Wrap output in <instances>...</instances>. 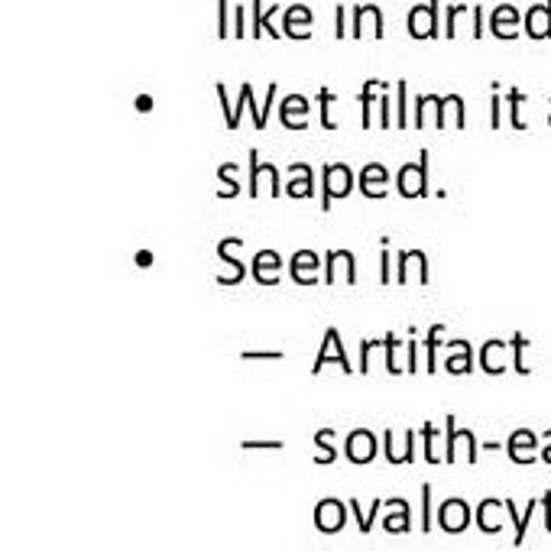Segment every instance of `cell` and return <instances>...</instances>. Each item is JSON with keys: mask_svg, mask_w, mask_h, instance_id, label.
I'll return each mask as SVG.
<instances>
[{"mask_svg": "<svg viewBox=\"0 0 551 551\" xmlns=\"http://www.w3.org/2000/svg\"><path fill=\"white\" fill-rule=\"evenodd\" d=\"M218 179L224 182V189H218V198H237L240 185H237V162H224L218 169Z\"/></svg>", "mask_w": 551, "mask_h": 551, "instance_id": "cell-38", "label": "cell"}, {"mask_svg": "<svg viewBox=\"0 0 551 551\" xmlns=\"http://www.w3.org/2000/svg\"><path fill=\"white\" fill-rule=\"evenodd\" d=\"M214 95H218V101H221V111H224V124H228V130H237V117H234V105H230L224 81L214 85Z\"/></svg>", "mask_w": 551, "mask_h": 551, "instance_id": "cell-45", "label": "cell"}, {"mask_svg": "<svg viewBox=\"0 0 551 551\" xmlns=\"http://www.w3.org/2000/svg\"><path fill=\"white\" fill-rule=\"evenodd\" d=\"M509 361H513V347L506 341H486L484 347H480V370H484L486 376L506 373Z\"/></svg>", "mask_w": 551, "mask_h": 551, "instance_id": "cell-20", "label": "cell"}, {"mask_svg": "<svg viewBox=\"0 0 551 551\" xmlns=\"http://www.w3.org/2000/svg\"><path fill=\"white\" fill-rule=\"evenodd\" d=\"M431 525H435V519H431V484H422V532H431Z\"/></svg>", "mask_w": 551, "mask_h": 551, "instance_id": "cell-47", "label": "cell"}, {"mask_svg": "<svg viewBox=\"0 0 551 551\" xmlns=\"http://www.w3.org/2000/svg\"><path fill=\"white\" fill-rule=\"evenodd\" d=\"M237 250H244V240H240V237H224L218 244L221 263H228V273L218 276L221 285H240V283H244V276H247V263L237 257Z\"/></svg>", "mask_w": 551, "mask_h": 551, "instance_id": "cell-13", "label": "cell"}, {"mask_svg": "<svg viewBox=\"0 0 551 551\" xmlns=\"http://www.w3.org/2000/svg\"><path fill=\"white\" fill-rule=\"evenodd\" d=\"M285 195L295 201L312 198L314 195V169L308 162H292L289 166V182H285Z\"/></svg>", "mask_w": 551, "mask_h": 551, "instance_id": "cell-22", "label": "cell"}, {"mask_svg": "<svg viewBox=\"0 0 551 551\" xmlns=\"http://www.w3.org/2000/svg\"><path fill=\"white\" fill-rule=\"evenodd\" d=\"M445 461L447 464H454L464 457L467 464H477L480 461V445H477V435L470 428H457L454 415L445 418Z\"/></svg>", "mask_w": 551, "mask_h": 551, "instance_id": "cell-2", "label": "cell"}, {"mask_svg": "<svg viewBox=\"0 0 551 551\" xmlns=\"http://www.w3.org/2000/svg\"><path fill=\"white\" fill-rule=\"evenodd\" d=\"M344 454L347 461L357 467H367L376 457V435H373L370 428H353L347 441H344Z\"/></svg>", "mask_w": 551, "mask_h": 551, "instance_id": "cell-16", "label": "cell"}, {"mask_svg": "<svg viewBox=\"0 0 551 551\" xmlns=\"http://www.w3.org/2000/svg\"><path fill=\"white\" fill-rule=\"evenodd\" d=\"M338 279L357 285V260H353L351 250H328L324 253V283L334 285Z\"/></svg>", "mask_w": 551, "mask_h": 551, "instance_id": "cell-14", "label": "cell"}, {"mask_svg": "<svg viewBox=\"0 0 551 551\" xmlns=\"http://www.w3.org/2000/svg\"><path fill=\"white\" fill-rule=\"evenodd\" d=\"M474 7H467V4H451V7L445 10V39H457V23H461V17H467Z\"/></svg>", "mask_w": 551, "mask_h": 551, "instance_id": "cell-41", "label": "cell"}, {"mask_svg": "<svg viewBox=\"0 0 551 551\" xmlns=\"http://www.w3.org/2000/svg\"><path fill=\"white\" fill-rule=\"evenodd\" d=\"M383 344L386 341H361V363H357V373H370V357H373V351H380Z\"/></svg>", "mask_w": 551, "mask_h": 551, "instance_id": "cell-48", "label": "cell"}, {"mask_svg": "<svg viewBox=\"0 0 551 551\" xmlns=\"http://www.w3.org/2000/svg\"><path fill=\"white\" fill-rule=\"evenodd\" d=\"M331 428H322V431H314V447H318V454H314V464H334L338 461V451L331 445Z\"/></svg>", "mask_w": 551, "mask_h": 551, "instance_id": "cell-37", "label": "cell"}, {"mask_svg": "<svg viewBox=\"0 0 551 551\" xmlns=\"http://www.w3.org/2000/svg\"><path fill=\"white\" fill-rule=\"evenodd\" d=\"M474 39H484V0H474V29H470Z\"/></svg>", "mask_w": 551, "mask_h": 551, "instance_id": "cell-57", "label": "cell"}, {"mask_svg": "<svg viewBox=\"0 0 551 551\" xmlns=\"http://www.w3.org/2000/svg\"><path fill=\"white\" fill-rule=\"evenodd\" d=\"M383 351H386V373H392V376H400L402 370H406V363H402V341L396 338V334H386L383 338Z\"/></svg>", "mask_w": 551, "mask_h": 551, "instance_id": "cell-35", "label": "cell"}, {"mask_svg": "<svg viewBox=\"0 0 551 551\" xmlns=\"http://www.w3.org/2000/svg\"><path fill=\"white\" fill-rule=\"evenodd\" d=\"M386 88V81H367L363 85V91H361V107H363V120H361V127L363 130H370L373 127V105H376V91H383Z\"/></svg>", "mask_w": 551, "mask_h": 551, "instance_id": "cell-34", "label": "cell"}, {"mask_svg": "<svg viewBox=\"0 0 551 551\" xmlns=\"http://www.w3.org/2000/svg\"><path fill=\"white\" fill-rule=\"evenodd\" d=\"M380 127L383 130L396 127V111H392V97L390 95H380Z\"/></svg>", "mask_w": 551, "mask_h": 551, "instance_id": "cell-50", "label": "cell"}, {"mask_svg": "<svg viewBox=\"0 0 551 551\" xmlns=\"http://www.w3.org/2000/svg\"><path fill=\"white\" fill-rule=\"evenodd\" d=\"M490 127L493 130L503 127V95H493V101H490Z\"/></svg>", "mask_w": 551, "mask_h": 551, "instance_id": "cell-55", "label": "cell"}, {"mask_svg": "<svg viewBox=\"0 0 551 551\" xmlns=\"http://www.w3.org/2000/svg\"><path fill=\"white\" fill-rule=\"evenodd\" d=\"M250 7H253V27H250V36H253V39L273 36V43H276V39H283V29L276 27L273 17L279 13V10H285V7L273 4V7L267 10V7H263V0H250Z\"/></svg>", "mask_w": 551, "mask_h": 551, "instance_id": "cell-27", "label": "cell"}, {"mask_svg": "<svg viewBox=\"0 0 551 551\" xmlns=\"http://www.w3.org/2000/svg\"><path fill=\"white\" fill-rule=\"evenodd\" d=\"M418 435H422V457H425L428 464H438L441 457H438V431H435V425L431 422H425V425L418 428Z\"/></svg>", "mask_w": 551, "mask_h": 551, "instance_id": "cell-39", "label": "cell"}, {"mask_svg": "<svg viewBox=\"0 0 551 551\" xmlns=\"http://www.w3.org/2000/svg\"><path fill=\"white\" fill-rule=\"evenodd\" d=\"M324 363H338L344 373H353V363H351V357L344 353V344H341L338 328H328V331H324V341H322V347H318V357H314V363H312L314 376L324 370Z\"/></svg>", "mask_w": 551, "mask_h": 551, "instance_id": "cell-9", "label": "cell"}, {"mask_svg": "<svg viewBox=\"0 0 551 551\" xmlns=\"http://www.w3.org/2000/svg\"><path fill=\"white\" fill-rule=\"evenodd\" d=\"M234 10H230V0H218V39H228L234 36V17H230Z\"/></svg>", "mask_w": 551, "mask_h": 551, "instance_id": "cell-44", "label": "cell"}, {"mask_svg": "<svg viewBox=\"0 0 551 551\" xmlns=\"http://www.w3.org/2000/svg\"><path fill=\"white\" fill-rule=\"evenodd\" d=\"M386 506H390V513H386V519H383V529L392 535H409L412 532V503L406 500V496H390L386 500Z\"/></svg>", "mask_w": 551, "mask_h": 551, "instance_id": "cell-25", "label": "cell"}, {"mask_svg": "<svg viewBox=\"0 0 551 551\" xmlns=\"http://www.w3.org/2000/svg\"><path fill=\"white\" fill-rule=\"evenodd\" d=\"M447 357H445V370L451 376H467L474 373V347L470 341H447Z\"/></svg>", "mask_w": 551, "mask_h": 551, "instance_id": "cell-28", "label": "cell"}, {"mask_svg": "<svg viewBox=\"0 0 551 551\" xmlns=\"http://www.w3.org/2000/svg\"><path fill=\"white\" fill-rule=\"evenodd\" d=\"M240 447L244 451H283L285 441H253V438H247V441H240Z\"/></svg>", "mask_w": 551, "mask_h": 551, "instance_id": "cell-53", "label": "cell"}, {"mask_svg": "<svg viewBox=\"0 0 551 551\" xmlns=\"http://www.w3.org/2000/svg\"><path fill=\"white\" fill-rule=\"evenodd\" d=\"M392 95H396V130H406L412 124L409 120V85H406V78H400L396 85H392Z\"/></svg>", "mask_w": 551, "mask_h": 551, "instance_id": "cell-33", "label": "cell"}, {"mask_svg": "<svg viewBox=\"0 0 551 551\" xmlns=\"http://www.w3.org/2000/svg\"><path fill=\"white\" fill-rule=\"evenodd\" d=\"M234 39L247 36V0H234Z\"/></svg>", "mask_w": 551, "mask_h": 551, "instance_id": "cell-46", "label": "cell"}, {"mask_svg": "<svg viewBox=\"0 0 551 551\" xmlns=\"http://www.w3.org/2000/svg\"><path fill=\"white\" fill-rule=\"evenodd\" d=\"M542 509H545V529L551 532V490L542 493Z\"/></svg>", "mask_w": 551, "mask_h": 551, "instance_id": "cell-59", "label": "cell"}, {"mask_svg": "<svg viewBox=\"0 0 551 551\" xmlns=\"http://www.w3.org/2000/svg\"><path fill=\"white\" fill-rule=\"evenodd\" d=\"M506 101H509V124H513L516 130H525V120H523V114H519V107H523L525 95L519 91V88H513V91L506 95Z\"/></svg>", "mask_w": 551, "mask_h": 551, "instance_id": "cell-43", "label": "cell"}, {"mask_svg": "<svg viewBox=\"0 0 551 551\" xmlns=\"http://www.w3.org/2000/svg\"><path fill=\"white\" fill-rule=\"evenodd\" d=\"M279 269H283V257L279 250H260L253 263H250V276L260 285H279Z\"/></svg>", "mask_w": 551, "mask_h": 551, "instance_id": "cell-26", "label": "cell"}, {"mask_svg": "<svg viewBox=\"0 0 551 551\" xmlns=\"http://www.w3.org/2000/svg\"><path fill=\"white\" fill-rule=\"evenodd\" d=\"M383 7L376 4H353V27L351 36L353 39H383Z\"/></svg>", "mask_w": 551, "mask_h": 551, "instance_id": "cell-8", "label": "cell"}, {"mask_svg": "<svg viewBox=\"0 0 551 551\" xmlns=\"http://www.w3.org/2000/svg\"><path fill=\"white\" fill-rule=\"evenodd\" d=\"M357 189L363 191V198H386V191H390V169L383 166V162H367L357 175Z\"/></svg>", "mask_w": 551, "mask_h": 551, "instance_id": "cell-18", "label": "cell"}, {"mask_svg": "<svg viewBox=\"0 0 551 551\" xmlns=\"http://www.w3.org/2000/svg\"><path fill=\"white\" fill-rule=\"evenodd\" d=\"M470 519H474V509H470V503L461 500V496L445 500L441 509H438V525H441V532H447V535H461L467 525H470Z\"/></svg>", "mask_w": 551, "mask_h": 551, "instance_id": "cell-10", "label": "cell"}, {"mask_svg": "<svg viewBox=\"0 0 551 551\" xmlns=\"http://www.w3.org/2000/svg\"><path fill=\"white\" fill-rule=\"evenodd\" d=\"M506 454L513 464H535V461H542V451H539V435L529 431V428H516L513 435L506 438Z\"/></svg>", "mask_w": 551, "mask_h": 551, "instance_id": "cell-11", "label": "cell"}, {"mask_svg": "<svg viewBox=\"0 0 551 551\" xmlns=\"http://www.w3.org/2000/svg\"><path fill=\"white\" fill-rule=\"evenodd\" d=\"M418 357H422L418 341L415 338H409V344H406V373H418Z\"/></svg>", "mask_w": 551, "mask_h": 551, "instance_id": "cell-54", "label": "cell"}, {"mask_svg": "<svg viewBox=\"0 0 551 551\" xmlns=\"http://www.w3.org/2000/svg\"><path fill=\"white\" fill-rule=\"evenodd\" d=\"M380 283L383 285L396 283V267H392V253H390V250H380Z\"/></svg>", "mask_w": 551, "mask_h": 551, "instance_id": "cell-49", "label": "cell"}, {"mask_svg": "<svg viewBox=\"0 0 551 551\" xmlns=\"http://www.w3.org/2000/svg\"><path fill=\"white\" fill-rule=\"evenodd\" d=\"M548 124H551V114H548Z\"/></svg>", "mask_w": 551, "mask_h": 551, "instance_id": "cell-63", "label": "cell"}, {"mask_svg": "<svg viewBox=\"0 0 551 551\" xmlns=\"http://www.w3.org/2000/svg\"><path fill=\"white\" fill-rule=\"evenodd\" d=\"M134 263H136V267H152V253H150V250H140V253L134 257Z\"/></svg>", "mask_w": 551, "mask_h": 551, "instance_id": "cell-60", "label": "cell"}, {"mask_svg": "<svg viewBox=\"0 0 551 551\" xmlns=\"http://www.w3.org/2000/svg\"><path fill=\"white\" fill-rule=\"evenodd\" d=\"M545 461V464H551V428L545 431V447H542V454H539Z\"/></svg>", "mask_w": 551, "mask_h": 551, "instance_id": "cell-61", "label": "cell"}, {"mask_svg": "<svg viewBox=\"0 0 551 551\" xmlns=\"http://www.w3.org/2000/svg\"><path fill=\"white\" fill-rule=\"evenodd\" d=\"M445 344V324H431L428 328V341H425V357H428V376L438 370V347Z\"/></svg>", "mask_w": 551, "mask_h": 551, "instance_id": "cell-36", "label": "cell"}, {"mask_svg": "<svg viewBox=\"0 0 551 551\" xmlns=\"http://www.w3.org/2000/svg\"><path fill=\"white\" fill-rule=\"evenodd\" d=\"M334 36L347 39V7H344V0H338V7H334Z\"/></svg>", "mask_w": 551, "mask_h": 551, "instance_id": "cell-52", "label": "cell"}, {"mask_svg": "<svg viewBox=\"0 0 551 551\" xmlns=\"http://www.w3.org/2000/svg\"><path fill=\"white\" fill-rule=\"evenodd\" d=\"M136 111H152V97L150 95H140V97H136Z\"/></svg>", "mask_w": 551, "mask_h": 551, "instance_id": "cell-62", "label": "cell"}, {"mask_svg": "<svg viewBox=\"0 0 551 551\" xmlns=\"http://www.w3.org/2000/svg\"><path fill=\"white\" fill-rule=\"evenodd\" d=\"M308 97L305 95H289L283 97V105H279V120H283L285 130H305L308 127Z\"/></svg>", "mask_w": 551, "mask_h": 551, "instance_id": "cell-23", "label": "cell"}, {"mask_svg": "<svg viewBox=\"0 0 551 551\" xmlns=\"http://www.w3.org/2000/svg\"><path fill=\"white\" fill-rule=\"evenodd\" d=\"M276 91H279V85H276V81H269V88H267V101L260 105V127H257V130H267V120H269V111H273V97H276Z\"/></svg>", "mask_w": 551, "mask_h": 551, "instance_id": "cell-51", "label": "cell"}, {"mask_svg": "<svg viewBox=\"0 0 551 551\" xmlns=\"http://www.w3.org/2000/svg\"><path fill=\"white\" fill-rule=\"evenodd\" d=\"M250 179H247V191H250V198H263V191H267L269 198H276L279 195V169H276L273 162H260V152L257 146L250 150Z\"/></svg>", "mask_w": 551, "mask_h": 551, "instance_id": "cell-4", "label": "cell"}, {"mask_svg": "<svg viewBox=\"0 0 551 551\" xmlns=\"http://www.w3.org/2000/svg\"><path fill=\"white\" fill-rule=\"evenodd\" d=\"M438 120H441V97L438 95H422L415 105V117H412V127L425 130L428 124L438 130Z\"/></svg>", "mask_w": 551, "mask_h": 551, "instance_id": "cell-30", "label": "cell"}, {"mask_svg": "<svg viewBox=\"0 0 551 551\" xmlns=\"http://www.w3.org/2000/svg\"><path fill=\"white\" fill-rule=\"evenodd\" d=\"M454 124V130H464V97L461 95H445L441 97V120H438V130Z\"/></svg>", "mask_w": 551, "mask_h": 551, "instance_id": "cell-31", "label": "cell"}, {"mask_svg": "<svg viewBox=\"0 0 551 551\" xmlns=\"http://www.w3.org/2000/svg\"><path fill=\"white\" fill-rule=\"evenodd\" d=\"M509 347H513V370L519 373V376H529V363H525V347H529V341H525L523 334H513V341H509Z\"/></svg>", "mask_w": 551, "mask_h": 551, "instance_id": "cell-42", "label": "cell"}, {"mask_svg": "<svg viewBox=\"0 0 551 551\" xmlns=\"http://www.w3.org/2000/svg\"><path fill=\"white\" fill-rule=\"evenodd\" d=\"M396 283L400 285H428V257L425 250H400L396 253Z\"/></svg>", "mask_w": 551, "mask_h": 551, "instance_id": "cell-7", "label": "cell"}, {"mask_svg": "<svg viewBox=\"0 0 551 551\" xmlns=\"http://www.w3.org/2000/svg\"><path fill=\"white\" fill-rule=\"evenodd\" d=\"M503 516H506V500H496V496L480 500V506L474 509L477 525H480V532H486V535H496L503 529Z\"/></svg>", "mask_w": 551, "mask_h": 551, "instance_id": "cell-24", "label": "cell"}, {"mask_svg": "<svg viewBox=\"0 0 551 551\" xmlns=\"http://www.w3.org/2000/svg\"><path fill=\"white\" fill-rule=\"evenodd\" d=\"M247 107H250V114H253V127H260V105H257V95H253V85H250Z\"/></svg>", "mask_w": 551, "mask_h": 551, "instance_id": "cell-58", "label": "cell"}, {"mask_svg": "<svg viewBox=\"0 0 551 551\" xmlns=\"http://www.w3.org/2000/svg\"><path fill=\"white\" fill-rule=\"evenodd\" d=\"M490 33H493L496 39H506V43L519 39V33H523V13H519L513 4H500V7L490 13Z\"/></svg>", "mask_w": 551, "mask_h": 551, "instance_id": "cell-17", "label": "cell"}, {"mask_svg": "<svg viewBox=\"0 0 551 551\" xmlns=\"http://www.w3.org/2000/svg\"><path fill=\"white\" fill-rule=\"evenodd\" d=\"M331 105H334V95L328 91V88H322L318 91V124L324 127V130H338V120H334V114H331Z\"/></svg>", "mask_w": 551, "mask_h": 551, "instance_id": "cell-40", "label": "cell"}, {"mask_svg": "<svg viewBox=\"0 0 551 551\" xmlns=\"http://www.w3.org/2000/svg\"><path fill=\"white\" fill-rule=\"evenodd\" d=\"M383 454L390 464H412L415 461V431H396L386 428L383 431Z\"/></svg>", "mask_w": 551, "mask_h": 551, "instance_id": "cell-12", "label": "cell"}, {"mask_svg": "<svg viewBox=\"0 0 551 551\" xmlns=\"http://www.w3.org/2000/svg\"><path fill=\"white\" fill-rule=\"evenodd\" d=\"M283 351H244L240 361H283Z\"/></svg>", "mask_w": 551, "mask_h": 551, "instance_id": "cell-56", "label": "cell"}, {"mask_svg": "<svg viewBox=\"0 0 551 551\" xmlns=\"http://www.w3.org/2000/svg\"><path fill=\"white\" fill-rule=\"evenodd\" d=\"M539 506H542V500H529V503H525V509L519 513L513 500H506V516L513 519V529H516V535H513V545H516V548H523L525 535H529V523H532V513L539 509Z\"/></svg>", "mask_w": 551, "mask_h": 551, "instance_id": "cell-29", "label": "cell"}, {"mask_svg": "<svg viewBox=\"0 0 551 551\" xmlns=\"http://www.w3.org/2000/svg\"><path fill=\"white\" fill-rule=\"evenodd\" d=\"M347 509H351V506L344 503V500H338V496L318 500V503H314V529L322 535L341 532L344 523H347Z\"/></svg>", "mask_w": 551, "mask_h": 551, "instance_id": "cell-6", "label": "cell"}, {"mask_svg": "<svg viewBox=\"0 0 551 551\" xmlns=\"http://www.w3.org/2000/svg\"><path fill=\"white\" fill-rule=\"evenodd\" d=\"M312 27H314L312 7H305V4H289V7L283 10V36L285 39L305 43V39H312Z\"/></svg>", "mask_w": 551, "mask_h": 551, "instance_id": "cell-15", "label": "cell"}, {"mask_svg": "<svg viewBox=\"0 0 551 551\" xmlns=\"http://www.w3.org/2000/svg\"><path fill=\"white\" fill-rule=\"evenodd\" d=\"M318 269H322V257L314 250H295L292 260H289V276H292L295 285H314Z\"/></svg>", "mask_w": 551, "mask_h": 551, "instance_id": "cell-19", "label": "cell"}, {"mask_svg": "<svg viewBox=\"0 0 551 551\" xmlns=\"http://www.w3.org/2000/svg\"><path fill=\"white\" fill-rule=\"evenodd\" d=\"M523 29L525 36L542 43V39H551V0L545 4H532V7L523 13Z\"/></svg>", "mask_w": 551, "mask_h": 551, "instance_id": "cell-21", "label": "cell"}, {"mask_svg": "<svg viewBox=\"0 0 551 551\" xmlns=\"http://www.w3.org/2000/svg\"><path fill=\"white\" fill-rule=\"evenodd\" d=\"M396 191L402 198H422L428 191V150H422L415 162H402L396 172Z\"/></svg>", "mask_w": 551, "mask_h": 551, "instance_id": "cell-5", "label": "cell"}, {"mask_svg": "<svg viewBox=\"0 0 551 551\" xmlns=\"http://www.w3.org/2000/svg\"><path fill=\"white\" fill-rule=\"evenodd\" d=\"M441 4L438 0H428V4H415L409 10V17H406V27H409V36L412 39H438L445 36V29H441Z\"/></svg>", "mask_w": 551, "mask_h": 551, "instance_id": "cell-3", "label": "cell"}, {"mask_svg": "<svg viewBox=\"0 0 551 551\" xmlns=\"http://www.w3.org/2000/svg\"><path fill=\"white\" fill-rule=\"evenodd\" d=\"M357 189V175L347 162H328L322 169V211L328 214L338 198H347Z\"/></svg>", "mask_w": 551, "mask_h": 551, "instance_id": "cell-1", "label": "cell"}, {"mask_svg": "<svg viewBox=\"0 0 551 551\" xmlns=\"http://www.w3.org/2000/svg\"><path fill=\"white\" fill-rule=\"evenodd\" d=\"M347 506H351V516H353V519H357V529H361V532L367 535V532H370V529H373V525H376V516H380V509H383V506H386V500H380V496H373L370 506L363 509L361 500H353V496H351V503H347Z\"/></svg>", "mask_w": 551, "mask_h": 551, "instance_id": "cell-32", "label": "cell"}]
</instances>
